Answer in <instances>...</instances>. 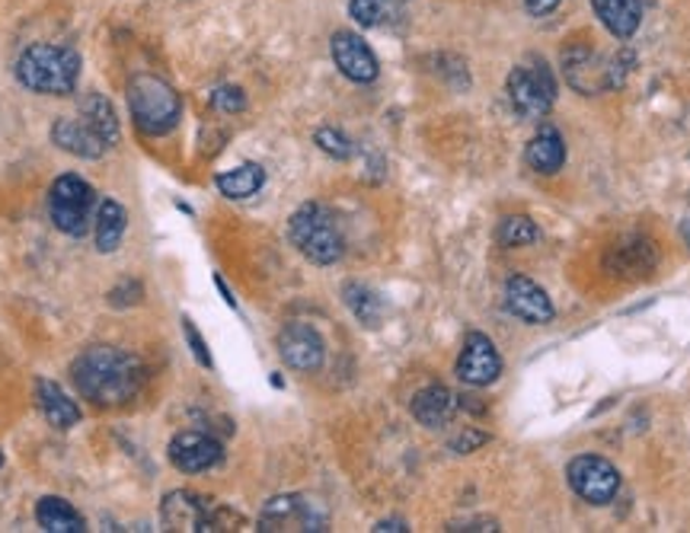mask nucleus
Instances as JSON below:
<instances>
[{"instance_id": "nucleus-8", "label": "nucleus", "mask_w": 690, "mask_h": 533, "mask_svg": "<svg viewBox=\"0 0 690 533\" xmlns=\"http://www.w3.org/2000/svg\"><path fill=\"white\" fill-rule=\"evenodd\" d=\"M505 90H508L512 109L527 122H540L557 102V80H554L550 67L544 62L512 67V74L505 80Z\"/></svg>"}, {"instance_id": "nucleus-33", "label": "nucleus", "mask_w": 690, "mask_h": 533, "mask_svg": "<svg viewBox=\"0 0 690 533\" xmlns=\"http://www.w3.org/2000/svg\"><path fill=\"white\" fill-rule=\"evenodd\" d=\"M141 295H144L141 281H134V278H129L125 285L112 288V291H109L106 298H109V303H112V307H132V303H138V300H141Z\"/></svg>"}, {"instance_id": "nucleus-14", "label": "nucleus", "mask_w": 690, "mask_h": 533, "mask_svg": "<svg viewBox=\"0 0 690 533\" xmlns=\"http://www.w3.org/2000/svg\"><path fill=\"white\" fill-rule=\"evenodd\" d=\"M502 374V355L493 338L483 333H467L458 358V377L467 387H490Z\"/></svg>"}, {"instance_id": "nucleus-32", "label": "nucleus", "mask_w": 690, "mask_h": 533, "mask_svg": "<svg viewBox=\"0 0 690 533\" xmlns=\"http://www.w3.org/2000/svg\"><path fill=\"white\" fill-rule=\"evenodd\" d=\"M483 444H490V434L480 432V429H463V432L451 437L448 447H451L454 454H473V451H480Z\"/></svg>"}, {"instance_id": "nucleus-16", "label": "nucleus", "mask_w": 690, "mask_h": 533, "mask_svg": "<svg viewBox=\"0 0 690 533\" xmlns=\"http://www.w3.org/2000/svg\"><path fill=\"white\" fill-rule=\"evenodd\" d=\"M658 266V249L649 236H626L621 243H614L604 256V268L611 275H621V278H639V275H649Z\"/></svg>"}, {"instance_id": "nucleus-3", "label": "nucleus", "mask_w": 690, "mask_h": 533, "mask_svg": "<svg viewBox=\"0 0 690 533\" xmlns=\"http://www.w3.org/2000/svg\"><path fill=\"white\" fill-rule=\"evenodd\" d=\"M559 65H562V77L566 84L582 93V97H598L604 90H614V87H624L626 74L636 65V55L633 52H617L614 58H604L598 55L594 48H589L585 42H572L569 48H562L559 55Z\"/></svg>"}, {"instance_id": "nucleus-24", "label": "nucleus", "mask_w": 690, "mask_h": 533, "mask_svg": "<svg viewBox=\"0 0 690 533\" xmlns=\"http://www.w3.org/2000/svg\"><path fill=\"white\" fill-rule=\"evenodd\" d=\"M35 524L45 533H84L87 521L84 514L58 496H45L35 501Z\"/></svg>"}, {"instance_id": "nucleus-9", "label": "nucleus", "mask_w": 690, "mask_h": 533, "mask_svg": "<svg viewBox=\"0 0 690 533\" xmlns=\"http://www.w3.org/2000/svg\"><path fill=\"white\" fill-rule=\"evenodd\" d=\"M566 479H569L572 492L589 504H611L621 492V473L611 460H604L598 454H579L566 467Z\"/></svg>"}, {"instance_id": "nucleus-30", "label": "nucleus", "mask_w": 690, "mask_h": 533, "mask_svg": "<svg viewBox=\"0 0 690 533\" xmlns=\"http://www.w3.org/2000/svg\"><path fill=\"white\" fill-rule=\"evenodd\" d=\"M211 106L218 109V112H224V115H237V112H243L247 109V93L240 90V87H218L215 93H211Z\"/></svg>"}, {"instance_id": "nucleus-28", "label": "nucleus", "mask_w": 690, "mask_h": 533, "mask_svg": "<svg viewBox=\"0 0 690 533\" xmlns=\"http://www.w3.org/2000/svg\"><path fill=\"white\" fill-rule=\"evenodd\" d=\"M495 240L505 249H518V246L537 243L540 240V227L530 218H525V214H508V218H502V224L495 231Z\"/></svg>"}, {"instance_id": "nucleus-31", "label": "nucleus", "mask_w": 690, "mask_h": 533, "mask_svg": "<svg viewBox=\"0 0 690 533\" xmlns=\"http://www.w3.org/2000/svg\"><path fill=\"white\" fill-rule=\"evenodd\" d=\"M183 333H186V342H189V348H193V358H196L201 367H215V358H211V352H208V345H205V338L201 333L196 330V323L189 320V317H183Z\"/></svg>"}, {"instance_id": "nucleus-4", "label": "nucleus", "mask_w": 690, "mask_h": 533, "mask_svg": "<svg viewBox=\"0 0 690 533\" xmlns=\"http://www.w3.org/2000/svg\"><path fill=\"white\" fill-rule=\"evenodd\" d=\"M288 240L314 266H332L346 253V236L339 218L320 201H304L288 221Z\"/></svg>"}, {"instance_id": "nucleus-7", "label": "nucleus", "mask_w": 690, "mask_h": 533, "mask_svg": "<svg viewBox=\"0 0 690 533\" xmlns=\"http://www.w3.org/2000/svg\"><path fill=\"white\" fill-rule=\"evenodd\" d=\"M161 518L169 531H233L228 524H237V518L228 508H221L208 496H196L189 489H176L169 492L161 504Z\"/></svg>"}, {"instance_id": "nucleus-15", "label": "nucleus", "mask_w": 690, "mask_h": 533, "mask_svg": "<svg viewBox=\"0 0 690 533\" xmlns=\"http://www.w3.org/2000/svg\"><path fill=\"white\" fill-rule=\"evenodd\" d=\"M505 307L512 317H518L527 326H547L557 317L554 300L547 298V291L525 275H512L505 281Z\"/></svg>"}, {"instance_id": "nucleus-11", "label": "nucleus", "mask_w": 690, "mask_h": 533, "mask_svg": "<svg viewBox=\"0 0 690 533\" xmlns=\"http://www.w3.org/2000/svg\"><path fill=\"white\" fill-rule=\"evenodd\" d=\"M166 457L179 473H208L224 460V444L208 432H179L169 441Z\"/></svg>"}, {"instance_id": "nucleus-39", "label": "nucleus", "mask_w": 690, "mask_h": 533, "mask_svg": "<svg viewBox=\"0 0 690 533\" xmlns=\"http://www.w3.org/2000/svg\"><path fill=\"white\" fill-rule=\"evenodd\" d=\"M0 467H3V454H0Z\"/></svg>"}, {"instance_id": "nucleus-35", "label": "nucleus", "mask_w": 690, "mask_h": 533, "mask_svg": "<svg viewBox=\"0 0 690 533\" xmlns=\"http://www.w3.org/2000/svg\"><path fill=\"white\" fill-rule=\"evenodd\" d=\"M448 531H499V524H495V521H486V518H480V521H458V524H451Z\"/></svg>"}, {"instance_id": "nucleus-26", "label": "nucleus", "mask_w": 690, "mask_h": 533, "mask_svg": "<svg viewBox=\"0 0 690 533\" xmlns=\"http://www.w3.org/2000/svg\"><path fill=\"white\" fill-rule=\"evenodd\" d=\"M215 186H218V192L224 196V199H253L260 189L265 186V169L260 164H240V167L228 169V173H221L218 179H215Z\"/></svg>"}, {"instance_id": "nucleus-36", "label": "nucleus", "mask_w": 690, "mask_h": 533, "mask_svg": "<svg viewBox=\"0 0 690 533\" xmlns=\"http://www.w3.org/2000/svg\"><path fill=\"white\" fill-rule=\"evenodd\" d=\"M374 531L377 533H406L409 531V528H406V521H399V518H391V521H377V524H374Z\"/></svg>"}, {"instance_id": "nucleus-13", "label": "nucleus", "mask_w": 690, "mask_h": 533, "mask_svg": "<svg viewBox=\"0 0 690 533\" xmlns=\"http://www.w3.org/2000/svg\"><path fill=\"white\" fill-rule=\"evenodd\" d=\"M329 52H332V62L339 67V74L349 77L352 84H374L377 80V74H381L377 55L371 52V45L359 33H349V30L332 33Z\"/></svg>"}, {"instance_id": "nucleus-38", "label": "nucleus", "mask_w": 690, "mask_h": 533, "mask_svg": "<svg viewBox=\"0 0 690 533\" xmlns=\"http://www.w3.org/2000/svg\"><path fill=\"white\" fill-rule=\"evenodd\" d=\"M681 236H684V243H688V246H690V218H688V221H684V224H681Z\"/></svg>"}, {"instance_id": "nucleus-27", "label": "nucleus", "mask_w": 690, "mask_h": 533, "mask_svg": "<svg viewBox=\"0 0 690 533\" xmlns=\"http://www.w3.org/2000/svg\"><path fill=\"white\" fill-rule=\"evenodd\" d=\"M349 16L362 30H381L394 26L403 16V0H349Z\"/></svg>"}, {"instance_id": "nucleus-18", "label": "nucleus", "mask_w": 690, "mask_h": 533, "mask_svg": "<svg viewBox=\"0 0 690 533\" xmlns=\"http://www.w3.org/2000/svg\"><path fill=\"white\" fill-rule=\"evenodd\" d=\"M52 141L67 151V154H74V157H80V160H99L109 147L102 144V137H99L80 115L77 119H58L55 125H52Z\"/></svg>"}, {"instance_id": "nucleus-21", "label": "nucleus", "mask_w": 690, "mask_h": 533, "mask_svg": "<svg viewBox=\"0 0 690 533\" xmlns=\"http://www.w3.org/2000/svg\"><path fill=\"white\" fill-rule=\"evenodd\" d=\"M598 20L614 38H633L643 23V0H592Z\"/></svg>"}, {"instance_id": "nucleus-1", "label": "nucleus", "mask_w": 690, "mask_h": 533, "mask_svg": "<svg viewBox=\"0 0 690 533\" xmlns=\"http://www.w3.org/2000/svg\"><path fill=\"white\" fill-rule=\"evenodd\" d=\"M70 380L84 400L99 409H119L144 390L147 367L119 345H90L74 358Z\"/></svg>"}, {"instance_id": "nucleus-29", "label": "nucleus", "mask_w": 690, "mask_h": 533, "mask_svg": "<svg viewBox=\"0 0 690 533\" xmlns=\"http://www.w3.org/2000/svg\"><path fill=\"white\" fill-rule=\"evenodd\" d=\"M314 144H317L327 157H332V160H349V157L355 154V144L339 132V129H317Z\"/></svg>"}, {"instance_id": "nucleus-34", "label": "nucleus", "mask_w": 690, "mask_h": 533, "mask_svg": "<svg viewBox=\"0 0 690 533\" xmlns=\"http://www.w3.org/2000/svg\"><path fill=\"white\" fill-rule=\"evenodd\" d=\"M559 3H562V0H525V7L530 16H550Z\"/></svg>"}, {"instance_id": "nucleus-6", "label": "nucleus", "mask_w": 690, "mask_h": 533, "mask_svg": "<svg viewBox=\"0 0 690 533\" xmlns=\"http://www.w3.org/2000/svg\"><path fill=\"white\" fill-rule=\"evenodd\" d=\"M48 218L55 224V231L65 236H87L94 231V218H97V192L94 186L77 176L65 173L52 182L48 189Z\"/></svg>"}, {"instance_id": "nucleus-5", "label": "nucleus", "mask_w": 690, "mask_h": 533, "mask_svg": "<svg viewBox=\"0 0 690 533\" xmlns=\"http://www.w3.org/2000/svg\"><path fill=\"white\" fill-rule=\"evenodd\" d=\"M129 109H132L138 132L147 134V137L169 134L179 125V115H183L179 93L154 74H134L129 80Z\"/></svg>"}, {"instance_id": "nucleus-10", "label": "nucleus", "mask_w": 690, "mask_h": 533, "mask_svg": "<svg viewBox=\"0 0 690 533\" xmlns=\"http://www.w3.org/2000/svg\"><path fill=\"white\" fill-rule=\"evenodd\" d=\"M256 531H329V518L307 496H275L263 504Z\"/></svg>"}, {"instance_id": "nucleus-23", "label": "nucleus", "mask_w": 690, "mask_h": 533, "mask_svg": "<svg viewBox=\"0 0 690 533\" xmlns=\"http://www.w3.org/2000/svg\"><path fill=\"white\" fill-rule=\"evenodd\" d=\"M527 167L534 173H544V176H554L566 167V141L554 125H544L540 132L530 137L525 151Z\"/></svg>"}, {"instance_id": "nucleus-37", "label": "nucleus", "mask_w": 690, "mask_h": 533, "mask_svg": "<svg viewBox=\"0 0 690 533\" xmlns=\"http://www.w3.org/2000/svg\"><path fill=\"white\" fill-rule=\"evenodd\" d=\"M215 285H218V291H221V298L228 300V307H233V310H237V298L230 295V288H228V285H224V278H221V275H215Z\"/></svg>"}, {"instance_id": "nucleus-19", "label": "nucleus", "mask_w": 690, "mask_h": 533, "mask_svg": "<svg viewBox=\"0 0 690 533\" xmlns=\"http://www.w3.org/2000/svg\"><path fill=\"white\" fill-rule=\"evenodd\" d=\"M409 412L419 425L426 429H445L454 412H458V397L445 387V384H431V387H423L413 402H409Z\"/></svg>"}, {"instance_id": "nucleus-25", "label": "nucleus", "mask_w": 690, "mask_h": 533, "mask_svg": "<svg viewBox=\"0 0 690 533\" xmlns=\"http://www.w3.org/2000/svg\"><path fill=\"white\" fill-rule=\"evenodd\" d=\"M342 303L352 310V317L368 326V330H377L381 323H384V313H387V303L384 298L374 291V288H368L362 281H346L342 285Z\"/></svg>"}, {"instance_id": "nucleus-20", "label": "nucleus", "mask_w": 690, "mask_h": 533, "mask_svg": "<svg viewBox=\"0 0 690 533\" xmlns=\"http://www.w3.org/2000/svg\"><path fill=\"white\" fill-rule=\"evenodd\" d=\"M129 231V211L116 199H99L97 218H94V243L99 253H116Z\"/></svg>"}, {"instance_id": "nucleus-2", "label": "nucleus", "mask_w": 690, "mask_h": 533, "mask_svg": "<svg viewBox=\"0 0 690 533\" xmlns=\"http://www.w3.org/2000/svg\"><path fill=\"white\" fill-rule=\"evenodd\" d=\"M17 80L42 97H70L80 80V55L67 45L35 42L17 58Z\"/></svg>"}, {"instance_id": "nucleus-17", "label": "nucleus", "mask_w": 690, "mask_h": 533, "mask_svg": "<svg viewBox=\"0 0 690 533\" xmlns=\"http://www.w3.org/2000/svg\"><path fill=\"white\" fill-rule=\"evenodd\" d=\"M35 406H39L42 419H45L52 429H58V432H70V429L80 425V419H84L80 406L70 400L55 380H45V377L35 380Z\"/></svg>"}, {"instance_id": "nucleus-12", "label": "nucleus", "mask_w": 690, "mask_h": 533, "mask_svg": "<svg viewBox=\"0 0 690 533\" xmlns=\"http://www.w3.org/2000/svg\"><path fill=\"white\" fill-rule=\"evenodd\" d=\"M278 355L292 370L314 374L327 362V342H324V335L317 333L314 326H307V323H288L278 333Z\"/></svg>"}, {"instance_id": "nucleus-22", "label": "nucleus", "mask_w": 690, "mask_h": 533, "mask_svg": "<svg viewBox=\"0 0 690 533\" xmlns=\"http://www.w3.org/2000/svg\"><path fill=\"white\" fill-rule=\"evenodd\" d=\"M77 112H80V119L102 137L106 147H116V144L122 141V125H119L116 106L106 100L102 93H97V90L84 93L80 102H77Z\"/></svg>"}]
</instances>
